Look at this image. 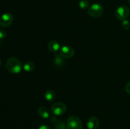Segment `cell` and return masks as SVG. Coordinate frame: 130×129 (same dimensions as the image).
Instances as JSON below:
<instances>
[{
    "mask_svg": "<svg viewBox=\"0 0 130 129\" xmlns=\"http://www.w3.org/2000/svg\"><path fill=\"white\" fill-rule=\"evenodd\" d=\"M38 115L42 118L46 119L50 117V111L45 106H41L38 108Z\"/></svg>",
    "mask_w": 130,
    "mask_h": 129,
    "instance_id": "10",
    "label": "cell"
},
{
    "mask_svg": "<svg viewBox=\"0 0 130 129\" xmlns=\"http://www.w3.org/2000/svg\"><path fill=\"white\" fill-rule=\"evenodd\" d=\"M128 3L130 5V0H128Z\"/></svg>",
    "mask_w": 130,
    "mask_h": 129,
    "instance_id": "20",
    "label": "cell"
},
{
    "mask_svg": "<svg viewBox=\"0 0 130 129\" xmlns=\"http://www.w3.org/2000/svg\"><path fill=\"white\" fill-rule=\"evenodd\" d=\"M104 8L102 5L99 3H94L89 7L88 13L92 18H99L102 15Z\"/></svg>",
    "mask_w": 130,
    "mask_h": 129,
    "instance_id": "3",
    "label": "cell"
},
{
    "mask_svg": "<svg viewBox=\"0 0 130 129\" xmlns=\"http://www.w3.org/2000/svg\"><path fill=\"white\" fill-rule=\"evenodd\" d=\"M1 60H0V67H1Z\"/></svg>",
    "mask_w": 130,
    "mask_h": 129,
    "instance_id": "21",
    "label": "cell"
},
{
    "mask_svg": "<svg viewBox=\"0 0 130 129\" xmlns=\"http://www.w3.org/2000/svg\"><path fill=\"white\" fill-rule=\"evenodd\" d=\"M53 63H54L56 67H62L64 64L65 61L63 60V58H62L60 55L56 54L55 55L54 59H53Z\"/></svg>",
    "mask_w": 130,
    "mask_h": 129,
    "instance_id": "12",
    "label": "cell"
},
{
    "mask_svg": "<svg viewBox=\"0 0 130 129\" xmlns=\"http://www.w3.org/2000/svg\"><path fill=\"white\" fill-rule=\"evenodd\" d=\"M67 129H82L83 123L81 119L77 116H71L68 118L66 122Z\"/></svg>",
    "mask_w": 130,
    "mask_h": 129,
    "instance_id": "2",
    "label": "cell"
},
{
    "mask_svg": "<svg viewBox=\"0 0 130 129\" xmlns=\"http://www.w3.org/2000/svg\"><path fill=\"white\" fill-rule=\"evenodd\" d=\"M53 123L54 124V127L55 129H67L66 123L63 120L57 119Z\"/></svg>",
    "mask_w": 130,
    "mask_h": 129,
    "instance_id": "14",
    "label": "cell"
},
{
    "mask_svg": "<svg viewBox=\"0 0 130 129\" xmlns=\"http://www.w3.org/2000/svg\"><path fill=\"white\" fill-rule=\"evenodd\" d=\"M125 91L128 94H130V82H128L125 85Z\"/></svg>",
    "mask_w": 130,
    "mask_h": 129,
    "instance_id": "18",
    "label": "cell"
},
{
    "mask_svg": "<svg viewBox=\"0 0 130 129\" xmlns=\"http://www.w3.org/2000/svg\"><path fill=\"white\" fill-rule=\"evenodd\" d=\"M44 98L48 102H53L56 99V93L53 90H48L44 94Z\"/></svg>",
    "mask_w": 130,
    "mask_h": 129,
    "instance_id": "11",
    "label": "cell"
},
{
    "mask_svg": "<svg viewBox=\"0 0 130 129\" xmlns=\"http://www.w3.org/2000/svg\"><path fill=\"white\" fill-rule=\"evenodd\" d=\"M67 110V106L63 102H58L53 104L51 107V111L54 115L59 116L66 113Z\"/></svg>",
    "mask_w": 130,
    "mask_h": 129,
    "instance_id": "5",
    "label": "cell"
},
{
    "mask_svg": "<svg viewBox=\"0 0 130 129\" xmlns=\"http://www.w3.org/2000/svg\"><path fill=\"white\" fill-rule=\"evenodd\" d=\"M75 51L72 47L69 46H63L59 50V55L63 59H69L74 56Z\"/></svg>",
    "mask_w": 130,
    "mask_h": 129,
    "instance_id": "6",
    "label": "cell"
},
{
    "mask_svg": "<svg viewBox=\"0 0 130 129\" xmlns=\"http://www.w3.org/2000/svg\"><path fill=\"white\" fill-rule=\"evenodd\" d=\"M6 67L9 72L16 74L21 72L22 64L18 58L15 57H11L6 61Z\"/></svg>",
    "mask_w": 130,
    "mask_h": 129,
    "instance_id": "1",
    "label": "cell"
},
{
    "mask_svg": "<svg viewBox=\"0 0 130 129\" xmlns=\"http://www.w3.org/2000/svg\"><path fill=\"white\" fill-rule=\"evenodd\" d=\"M121 26L124 30H129L130 29V22L129 20H123L122 22Z\"/></svg>",
    "mask_w": 130,
    "mask_h": 129,
    "instance_id": "16",
    "label": "cell"
},
{
    "mask_svg": "<svg viewBox=\"0 0 130 129\" xmlns=\"http://www.w3.org/2000/svg\"><path fill=\"white\" fill-rule=\"evenodd\" d=\"M13 21V16L10 13H5L0 17V26L3 28L8 27Z\"/></svg>",
    "mask_w": 130,
    "mask_h": 129,
    "instance_id": "7",
    "label": "cell"
},
{
    "mask_svg": "<svg viewBox=\"0 0 130 129\" xmlns=\"http://www.w3.org/2000/svg\"><path fill=\"white\" fill-rule=\"evenodd\" d=\"M100 124V121L98 118L92 116L87 121V127L88 129H97Z\"/></svg>",
    "mask_w": 130,
    "mask_h": 129,
    "instance_id": "8",
    "label": "cell"
},
{
    "mask_svg": "<svg viewBox=\"0 0 130 129\" xmlns=\"http://www.w3.org/2000/svg\"><path fill=\"white\" fill-rule=\"evenodd\" d=\"M79 6L82 10H86L90 7V3L88 0H80L79 2Z\"/></svg>",
    "mask_w": 130,
    "mask_h": 129,
    "instance_id": "15",
    "label": "cell"
},
{
    "mask_svg": "<svg viewBox=\"0 0 130 129\" xmlns=\"http://www.w3.org/2000/svg\"><path fill=\"white\" fill-rule=\"evenodd\" d=\"M129 8L126 6H121L116 10L115 16L117 18L121 21L126 20L129 15Z\"/></svg>",
    "mask_w": 130,
    "mask_h": 129,
    "instance_id": "4",
    "label": "cell"
},
{
    "mask_svg": "<svg viewBox=\"0 0 130 129\" xmlns=\"http://www.w3.org/2000/svg\"><path fill=\"white\" fill-rule=\"evenodd\" d=\"M48 49L52 53H57V52L59 51L60 49V45L59 43L56 40H51L49 43H48Z\"/></svg>",
    "mask_w": 130,
    "mask_h": 129,
    "instance_id": "9",
    "label": "cell"
},
{
    "mask_svg": "<svg viewBox=\"0 0 130 129\" xmlns=\"http://www.w3.org/2000/svg\"><path fill=\"white\" fill-rule=\"evenodd\" d=\"M23 68H24V70L26 72H31L34 71V68H35V64L32 61H27L24 63V64L23 65Z\"/></svg>",
    "mask_w": 130,
    "mask_h": 129,
    "instance_id": "13",
    "label": "cell"
},
{
    "mask_svg": "<svg viewBox=\"0 0 130 129\" xmlns=\"http://www.w3.org/2000/svg\"><path fill=\"white\" fill-rule=\"evenodd\" d=\"M6 32L3 29H0V40L3 39L6 37Z\"/></svg>",
    "mask_w": 130,
    "mask_h": 129,
    "instance_id": "17",
    "label": "cell"
},
{
    "mask_svg": "<svg viewBox=\"0 0 130 129\" xmlns=\"http://www.w3.org/2000/svg\"><path fill=\"white\" fill-rule=\"evenodd\" d=\"M39 129H51V128L49 126H48V125H43L39 126Z\"/></svg>",
    "mask_w": 130,
    "mask_h": 129,
    "instance_id": "19",
    "label": "cell"
}]
</instances>
